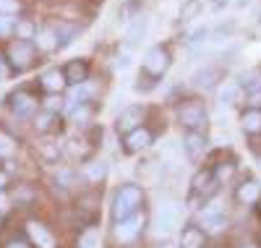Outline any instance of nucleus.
Here are the masks:
<instances>
[{"mask_svg":"<svg viewBox=\"0 0 261 248\" xmlns=\"http://www.w3.org/2000/svg\"><path fill=\"white\" fill-rule=\"evenodd\" d=\"M141 201H144V191L139 186H130V183L120 186L115 199H113V217H115V222H120V219H125L130 214H136L139 207H141Z\"/></svg>","mask_w":261,"mask_h":248,"instance_id":"f257e3e1","label":"nucleus"},{"mask_svg":"<svg viewBox=\"0 0 261 248\" xmlns=\"http://www.w3.org/2000/svg\"><path fill=\"white\" fill-rule=\"evenodd\" d=\"M178 118H180V126H186L188 131H199V126L206 123V107L199 100H188L180 105Z\"/></svg>","mask_w":261,"mask_h":248,"instance_id":"f03ea898","label":"nucleus"},{"mask_svg":"<svg viewBox=\"0 0 261 248\" xmlns=\"http://www.w3.org/2000/svg\"><path fill=\"white\" fill-rule=\"evenodd\" d=\"M141 230H144V214L136 212V214H130L115 225V238L120 243H134L141 235Z\"/></svg>","mask_w":261,"mask_h":248,"instance_id":"7ed1b4c3","label":"nucleus"},{"mask_svg":"<svg viewBox=\"0 0 261 248\" xmlns=\"http://www.w3.org/2000/svg\"><path fill=\"white\" fill-rule=\"evenodd\" d=\"M11 63H13V68L16 71H24V68H29V65L34 63V44L32 42H27V39H18V42H13L11 44Z\"/></svg>","mask_w":261,"mask_h":248,"instance_id":"20e7f679","label":"nucleus"},{"mask_svg":"<svg viewBox=\"0 0 261 248\" xmlns=\"http://www.w3.org/2000/svg\"><path fill=\"white\" fill-rule=\"evenodd\" d=\"M167 68H170V53H167L165 47H151V50L146 53V58H144V71L157 79V76H162Z\"/></svg>","mask_w":261,"mask_h":248,"instance_id":"39448f33","label":"nucleus"},{"mask_svg":"<svg viewBox=\"0 0 261 248\" xmlns=\"http://www.w3.org/2000/svg\"><path fill=\"white\" fill-rule=\"evenodd\" d=\"M141 120H144V107L134 105V107L123 110L120 115H118V120H115V128H118V133H125V136H128L130 131L141 128Z\"/></svg>","mask_w":261,"mask_h":248,"instance_id":"423d86ee","label":"nucleus"},{"mask_svg":"<svg viewBox=\"0 0 261 248\" xmlns=\"http://www.w3.org/2000/svg\"><path fill=\"white\" fill-rule=\"evenodd\" d=\"M27 235H29V240H32L37 248H55V235H53L42 222H37V219L27 222Z\"/></svg>","mask_w":261,"mask_h":248,"instance_id":"0eeeda50","label":"nucleus"},{"mask_svg":"<svg viewBox=\"0 0 261 248\" xmlns=\"http://www.w3.org/2000/svg\"><path fill=\"white\" fill-rule=\"evenodd\" d=\"M175 228H178V209L172 207V204H167V207L160 209V214L154 219V233L157 235H167V233H172Z\"/></svg>","mask_w":261,"mask_h":248,"instance_id":"6e6552de","label":"nucleus"},{"mask_svg":"<svg viewBox=\"0 0 261 248\" xmlns=\"http://www.w3.org/2000/svg\"><path fill=\"white\" fill-rule=\"evenodd\" d=\"M183 149H186V154L191 157V160H199V157L204 154V149H206V136L201 131H188L186 139H183Z\"/></svg>","mask_w":261,"mask_h":248,"instance_id":"1a4fd4ad","label":"nucleus"},{"mask_svg":"<svg viewBox=\"0 0 261 248\" xmlns=\"http://www.w3.org/2000/svg\"><path fill=\"white\" fill-rule=\"evenodd\" d=\"M201 225H204V230L217 233V230H222L225 225H227V217H225V212L220 207L214 204V207H209V209L201 212Z\"/></svg>","mask_w":261,"mask_h":248,"instance_id":"9d476101","label":"nucleus"},{"mask_svg":"<svg viewBox=\"0 0 261 248\" xmlns=\"http://www.w3.org/2000/svg\"><path fill=\"white\" fill-rule=\"evenodd\" d=\"M11 107H13V112L18 118H29V115H34V110H37V100L32 94H27V92H18V94H13Z\"/></svg>","mask_w":261,"mask_h":248,"instance_id":"9b49d317","label":"nucleus"},{"mask_svg":"<svg viewBox=\"0 0 261 248\" xmlns=\"http://www.w3.org/2000/svg\"><path fill=\"white\" fill-rule=\"evenodd\" d=\"M42 89L45 92H50V94H58V92H63L65 89V76H63V71H58V68H53V71H47V73H42Z\"/></svg>","mask_w":261,"mask_h":248,"instance_id":"f8f14e48","label":"nucleus"},{"mask_svg":"<svg viewBox=\"0 0 261 248\" xmlns=\"http://www.w3.org/2000/svg\"><path fill=\"white\" fill-rule=\"evenodd\" d=\"M151 144V133L146 128H136V131H130L128 133V139H125V152H141Z\"/></svg>","mask_w":261,"mask_h":248,"instance_id":"ddd939ff","label":"nucleus"},{"mask_svg":"<svg viewBox=\"0 0 261 248\" xmlns=\"http://www.w3.org/2000/svg\"><path fill=\"white\" fill-rule=\"evenodd\" d=\"M63 76H65V81H68V84H84L86 76H89V68H86L84 60H71L68 65H65Z\"/></svg>","mask_w":261,"mask_h":248,"instance_id":"4468645a","label":"nucleus"},{"mask_svg":"<svg viewBox=\"0 0 261 248\" xmlns=\"http://www.w3.org/2000/svg\"><path fill=\"white\" fill-rule=\"evenodd\" d=\"M146 27H149V24H146L144 16H139L134 24L128 27V32H125V44H128V47H136V44L146 37Z\"/></svg>","mask_w":261,"mask_h":248,"instance_id":"2eb2a0df","label":"nucleus"},{"mask_svg":"<svg viewBox=\"0 0 261 248\" xmlns=\"http://www.w3.org/2000/svg\"><path fill=\"white\" fill-rule=\"evenodd\" d=\"M53 32H55V39H58V47H65V44H71L79 37V27L68 24V21H60Z\"/></svg>","mask_w":261,"mask_h":248,"instance_id":"dca6fc26","label":"nucleus"},{"mask_svg":"<svg viewBox=\"0 0 261 248\" xmlns=\"http://www.w3.org/2000/svg\"><path fill=\"white\" fill-rule=\"evenodd\" d=\"M217 79H220V68H214V65H206V68H201V71H196V73H193V86L209 89V86H214Z\"/></svg>","mask_w":261,"mask_h":248,"instance_id":"f3484780","label":"nucleus"},{"mask_svg":"<svg viewBox=\"0 0 261 248\" xmlns=\"http://www.w3.org/2000/svg\"><path fill=\"white\" fill-rule=\"evenodd\" d=\"M180 248H204V230L201 228H183Z\"/></svg>","mask_w":261,"mask_h":248,"instance_id":"a211bd4d","label":"nucleus"},{"mask_svg":"<svg viewBox=\"0 0 261 248\" xmlns=\"http://www.w3.org/2000/svg\"><path fill=\"white\" fill-rule=\"evenodd\" d=\"M238 199H241L243 204H256V201L261 199V186L253 183V180H248V183H243L241 188H238Z\"/></svg>","mask_w":261,"mask_h":248,"instance_id":"6ab92c4d","label":"nucleus"},{"mask_svg":"<svg viewBox=\"0 0 261 248\" xmlns=\"http://www.w3.org/2000/svg\"><path fill=\"white\" fill-rule=\"evenodd\" d=\"M243 131L248 133H258L261 131V110H248L243 115Z\"/></svg>","mask_w":261,"mask_h":248,"instance_id":"aec40b11","label":"nucleus"},{"mask_svg":"<svg viewBox=\"0 0 261 248\" xmlns=\"http://www.w3.org/2000/svg\"><path fill=\"white\" fill-rule=\"evenodd\" d=\"M37 47H39V50H55V47H58L55 32H50V29L39 32V34H37Z\"/></svg>","mask_w":261,"mask_h":248,"instance_id":"412c9836","label":"nucleus"},{"mask_svg":"<svg viewBox=\"0 0 261 248\" xmlns=\"http://www.w3.org/2000/svg\"><path fill=\"white\" fill-rule=\"evenodd\" d=\"M243 86L248 89L251 94L261 92V71H251V73H246V76H243Z\"/></svg>","mask_w":261,"mask_h":248,"instance_id":"4be33fe9","label":"nucleus"},{"mask_svg":"<svg viewBox=\"0 0 261 248\" xmlns=\"http://www.w3.org/2000/svg\"><path fill=\"white\" fill-rule=\"evenodd\" d=\"M232 32H235V21H230L227 27H225V24H222V27H217V29H214V42H217V44L227 42V39L232 37Z\"/></svg>","mask_w":261,"mask_h":248,"instance_id":"5701e85b","label":"nucleus"},{"mask_svg":"<svg viewBox=\"0 0 261 248\" xmlns=\"http://www.w3.org/2000/svg\"><path fill=\"white\" fill-rule=\"evenodd\" d=\"M97 245H99L97 230H86V233L79 238V248H97Z\"/></svg>","mask_w":261,"mask_h":248,"instance_id":"b1692460","label":"nucleus"},{"mask_svg":"<svg viewBox=\"0 0 261 248\" xmlns=\"http://www.w3.org/2000/svg\"><path fill=\"white\" fill-rule=\"evenodd\" d=\"M105 172H107V165H105V162H94V165H89V167H86V178H89V180H94V183L105 178Z\"/></svg>","mask_w":261,"mask_h":248,"instance_id":"393cba45","label":"nucleus"},{"mask_svg":"<svg viewBox=\"0 0 261 248\" xmlns=\"http://www.w3.org/2000/svg\"><path fill=\"white\" fill-rule=\"evenodd\" d=\"M238 92H241V89H238L235 84H227L222 92H220V102H222V105H232L235 97H238Z\"/></svg>","mask_w":261,"mask_h":248,"instance_id":"a878e982","label":"nucleus"},{"mask_svg":"<svg viewBox=\"0 0 261 248\" xmlns=\"http://www.w3.org/2000/svg\"><path fill=\"white\" fill-rule=\"evenodd\" d=\"M53 120H55V112H50V110H47V112H42V115L34 120V126H37L39 131H45V133H47V131L53 128Z\"/></svg>","mask_w":261,"mask_h":248,"instance_id":"bb28decb","label":"nucleus"},{"mask_svg":"<svg viewBox=\"0 0 261 248\" xmlns=\"http://www.w3.org/2000/svg\"><path fill=\"white\" fill-rule=\"evenodd\" d=\"M13 27H16V18L0 13V37H11L13 34Z\"/></svg>","mask_w":261,"mask_h":248,"instance_id":"cd10ccee","label":"nucleus"},{"mask_svg":"<svg viewBox=\"0 0 261 248\" xmlns=\"http://www.w3.org/2000/svg\"><path fill=\"white\" fill-rule=\"evenodd\" d=\"M18 8H21L18 0H0V13L3 16H13V13H18Z\"/></svg>","mask_w":261,"mask_h":248,"instance_id":"c85d7f7f","label":"nucleus"},{"mask_svg":"<svg viewBox=\"0 0 261 248\" xmlns=\"http://www.w3.org/2000/svg\"><path fill=\"white\" fill-rule=\"evenodd\" d=\"M13 32H16V37H18V39H29V37H32V32H34V27L29 24V21H21V24H16V27H13Z\"/></svg>","mask_w":261,"mask_h":248,"instance_id":"c756f323","label":"nucleus"},{"mask_svg":"<svg viewBox=\"0 0 261 248\" xmlns=\"http://www.w3.org/2000/svg\"><path fill=\"white\" fill-rule=\"evenodd\" d=\"M11 152H13V141L6 133H0V154H11Z\"/></svg>","mask_w":261,"mask_h":248,"instance_id":"7c9ffc66","label":"nucleus"},{"mask_svg":"<svg viewBox=\"0 0 261 248\" xmlns=\"http://www.w3.org/2000/svg\"><path fill=\"white\" fill-rule=\"evenodd\" d=\"M204 37H206V29L201 27V29H196V32L188 37V44H201V42H204Z\"/></svg>","mask_w":261,"mask_h":248,"instance_id":"2f4dec72","label":"nucleus"},{"mask_svg":"<svg viewBox=\"0 0 261 248\" xmlns=\"http://www.w3.org/2000/svg\"><path fill=\"white\" fill-rule=\"evenodd\" d=\"M58 180H60V183H65V188H71V186H73V172L60 170V172H58Z\"/></svg>","mask_w":261,"mask_h":248,"instance_id":"473e14b6","label":"nucleus"},{"mask_svg":"<svg viewBox=\"0 0 261 248\" xmlns=\"http://www.w3.org/2000/svg\"><path fill=\"white\" fill-rule=\"evenodd\" d=\"M230 175H232V165H227V167H220V170H217V178H220V180H222V178H230Z\"/></svg>","mask_w":261,"mask_h":248,"instance_id":"72a5a7b5","label":"nucleus"},{"mask_svg":"<svg viewBox=\"0 0 261 248\" xmlns=\"http://www.w3.org/2000/svg\"><path fill=\"white\" fill-rule=\"evenodd\" d=\"M6 248H27V243H24V240H11Z\"/></svg>","mask_w":261,"mask_h":248,"instance_id":"f704fd0d","label":"nucleus"},{"mask_svg":"<svg viewBox=\"0 0 261 248\" xmlns=\"http://www.w3.org/2000/svg\"><path fill=\"white\" fill-rule=\"evenodd\" d=\"M6 186H8V175H6V172H0V191H3Z\"/></svg>","mask_w":261,"mask_h":248,"instance_id":"c9c22d12","label":"nucleus"},{"mask_svg":"<svg viewBox=\"0 0 261 248\" xmlns=\"http://www.w3.org/2000/svg\"><path fill=\"white\" fill-rule=\"evenodd\" d=\"M6 76V63H3V58H0V79Z\"/></svg>","mask_w":261,"mask_h":248,"instance_id":"e433bc0d","label":"nucleus"}]
</instances>
